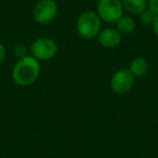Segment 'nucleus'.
Returning <instances> with one entry per match:
<instances>
[{
    "mask_svg": "<svg viewBox=\"0 0 158 158\" xmlns=\"http://www.w3.org/2000/svg\"><path fill=\"white\" fill-rule=\"evenodd\" d=\"M13 53H14V55H15L16 59L20 60V59H23V57L28 55V49H27L24 44H18V46L14 47Z\"/></svg>",
    "mask_w": 158,
    "mask_h": 158,
    "instance_id": "12",
    "label": "nucleus"
},
{
    "mask_svg": "<svg viewBox=\"0 0 158 158\" xmlns=\"http://www.w3.org/2000/svg\"><path fill=\"white\" fill-rule=\"evenodd\" d=\"M31 55L39 62H48L55 57L59 51V47L55 40L49 37H40L34 40L31 44Z\"/></svg>",
    "mask_w": 158,
    "mask_h": 158,
    "instance_id": "3",
    "label": "nucleus"
},
{
    "mask_svg": "<svg viewBox=\"0 0 158 158\" xmlns=\"http://www.w3.org/2000/svg\"><path fill=\"white\" fill-rule=\"evenodd\" d=\"M102 20L94 10H86L79 14L76 21V31L81 38L92 40L101 31Z\"/></svg>",
    "mask_w": 158,
    "mask_h": 158,
    "instance_id": "2",
    "label": "nucleus"
},
{
    "mask_svg": "<svg viewBox=\"0 0 158 158\" xmlns=\"http://www.w3.org/2000/svg\"><path fill=\"white\" fill-rule=\"evenodd\" d=\"M6 57H7V48L2 42H0V64L5 62Z\"/></svg>",
    "mask_w": 158,
    "mask_h": 158,
    "instance_id": "14",
    "label": "nucleus"
},
{
    "mask_svg": "<svg viewBox=\"0 0 158 158\" xmlns=\"http://www.w3.org/2000/svg\"><path fill=\"white\" fill-rule=\"evenodd\" d=\"M121 34L114 27H107L105 29H101L98 35L97 39L100 46L106 49H114L121 42Z\"/></svg>",
    "mask_w": 158,
    "mask_h": 158,
    "instance_id": "7",
    "label": "nucleus"
},
{
    "mask_svg": "<svg viewBox=\"0 0 158 158\" xmlns=\"http://www.w3.org/2000/svg\"><path fill=\"white\" fill-rule=\"evenodd\" d=\"M148 68H149V64L146 61V59H144L142 56H136L131 60L128 69L136 78V77L145 76L146 73L148 72Z\"/></svg>",
    "mask_w": 158,
    "mask_h": 158,
    "instance_id": "8",
    "label": "nucleus"
},
{
    "mask_svg": "<svg viewBox=\"0 0 158 158\" xmlns=\"http://www.w3.org/2000/svg\"><path fill=\"white\" fill-rule=\"evenodd\" d=\"M95 11L102 22L114 24L123 15L125 9L121 0H99Z\"/></svg>",
    "mask_w": 158,
    "mask_h": 158,
    "instance_id": "4",
    "label": "nucleus"
},
{
    "mask_svg": "<svg viewBox=\"0 0 158 158\" xmlns=\"http://www.w3.org/2000/svg\"><path fill=\"white\" fill-rule=\"evenodd\" d=\"M148 9L158 15V0H148Z\"/></svg>",
    "mask_w": 158,
    "mask_h": 158,
    "instance_id": "13",
    "label": "nucleus"
},
{
    "mask_svg": "<svg viewBox=\"0 0 158 158\" xmlns=\"http://www.w3.org/2000/svg\"><path fill=\"white\" fill-rule=\"evenodd\" d=\"M153 31H154V34L156 35V37L158 38V15H157V18H156V20H155V22H154V24H153Z\"/></svg>",
    "mask_w": 158,
    "mask_h": 158,
    "instance_id": "15",
    "label": "nucleus"
},
{
    "mask_svg": "<svg viewBox=\"0 0 158 158\" xmlns=\"http://www.w3.org/2000/svg\"><path fill=\"white\" fill-rule=\"evenodd\" d=\"M59 12L55 0H39L33 9V19L39 25H48L53 22Z\"/></svg>",
    "mask_w": 158,
    "mask_h": 158,
    "instance_id": "5",
    "label": "nucleus"
},
{
    "mask_svg": "<svg viewBox=\"0 0 158 158\" xmlns=\"http://www.w3.org/2000/svg\"><path fill=\"white\" fill-rule=\"evenodd\" d=\"M41 73V64L33 55L20 59L12 68V79L18 86L28 87L37 81Z\"/></svg>",
    "mask_w": 158,
    "mask_h": 158,
    "instance_id": "1",
    "label": "nucleus"
},
{
    "mask_svg": "<svg viewBox=\"0 0 158 158\" xmlns=\"http://www.w3.org/2000/svg\"><path fill=\"white\" fill-rule=\"evenodd\" d=\"M135 77L128 68H121L113 74L110 81V87L116 94H126L132 89Z\"/></svg>",
    "mask_w": 158,
    "mask_h": 158,
    "instance_id": "6",
    "label": "nucleus"
},
{
    "mask_svg": "<svg viewBox=\"0 0 158 158\" xmlns=\"http://www.w3.org/2000/svg\"><path fill=\"white\" fill-rule=\"evenodd\" d=\"M156 18H157V15H156L153 11H151L149 9H146L144 12H142V13L139 15V19H140L141 23H142L143 25H145V26H153Z\"/></svg>",
    "mask_w": 158,
    "mask_h": 158,
    "instance_id": "11",
    "label": "nucleus"
},
{
    "mask_svg": "<svg viewBox=\"0 0 158 158\" xmlns=\"http://www.w3.org/2000/svg\"><path fill=\"white\" fill-rule=\"evenodd\" d=\"M125 11L132 15H140L148 9V0H121Z\"/></svg>",
    "mask_w": 158,
    "mask_h": 158,
    "instance_id": "9",
    "label": "nucleus"
},
{
    "mask_svg": "<svg viewBox=\"0 0 158 158\" xmlns=\"http://www.w3.org/2000/svg\"><path fill=\"white\" fill-rule=\"evenodd\" d=\"M136 23L135 20L131 15H125L123 14L116 23V28L121 35H131L135 31Z\"/></svg>",
    "mask_w": 158,
    "mask_h": 158,
    "instance_id": "10",
    "label": "nucleus"
}]
</instances>
